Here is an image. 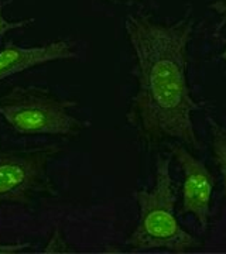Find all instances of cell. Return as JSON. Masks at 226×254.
<instances>
[{
    "label": "cell",
    "mask_w": 226,
    "mask_h": 254,
    "mask_svg": "<svg viewBox=\"0 0 226 254\" xmlns=\"http://www.w3.org/2000/svg\"><path fill=\"white\" fill-rule=\"evenodd\" d=\"M33 245L30 243H13V245H4L0 243V254H14L26 252L27 249H31Z\"/></svg>",
    "instance_id": "cell-10"
},
{
    "label": "cell",
    "mask_w": 226,
    "mask_h": 254,
    "mask_svg": "<svg viewBox=\"0 0 226 254\" xmlns=\"http://www.w3.org/2000/svg\"><path fill=\"white\" fill-rule=\"evenodd\" d=\"M75 58H78V47L71 40H57L33 47L10 43L0 48V82L44 64Z\"/></svg>",
    "instance_id": "cell-6"
},
{
    "label": "cell",
    "mask_w": 226,
    "mask_h": 254,
    "mask_svg": "<svg viewBox=\"0 0 226 254\" xmlns=\"http://www.w3.org/2000/svg\"><path fill=\"white\" fill-rule=\"evenodd\" d=\"M209 9L219 16V23L214 28V34L219 36L222 28L226 26V0H212L209 3Z\"/></svg>",
    "instance_id": "cell-9"
},
{
    "label": "cell",
    "mask_w": 226,
    "mask_h": 254,
    "mask_svg": "<svg viewBox=\"0 0 226 254\" xmlns=\"http://www.w3.org/2000/svg\"><path fill=\"white\" fill-rule=\"evenodd\" d=\"M125 31L135 57L137 83L125 119L137 143L147 150L167 143L199 148L192 115L204 105L192 98L187 76L194 18L129 14Z\"/></svg>",
    "instance_id": "cell-1"
},
{
    "label": "cell",
    "mask_w": 226,
    "mask_h": 254,
    "mask_svg": "<svg viewBox=\"0 0 226 254\" xmlns=\"http://www.w3.org/2000/svg\"><path fill=\"white\" fill-rule=\"evenodd\" d=\"M219 57H221V60H224V61L226 63V46H225V50H224V53L219 55Z\"/></svg>",
    "instance_id": "cell-12"
},
{
    "label": "cell",
    "mask_w": 226,
    "mask_h": 254,
    "mask_svg": "<svg viewBox=\"0 0 226 254\" xmlns=\"http://www.w3.org/2000/svg\"><path fill=\"white\" fill-rule=\"evenodd\" d=\"M207 123L211 131V145L212 154L215 158L219 174L224 181V188L226 190V127L222 126L212 116L207 115Z\"/></svg>",
    "instance_id": "cell-7"
},
{
    "label": "cell",
    "mask_w": 226,
    "mask_h": 254,
    "mask_svg": "<svg viewBox=\"0 0 226 254\" xmlns=\"http://www.w3.org/2000/svg\"><path fill=\"white\" fill-rule=\"evenodd\" d=\"M110 4H119V6H133L136 3H140L142 0H105Z\"/></svg>",
    "instance_id": "cell-11"
},
{
    "label": "cell",
    "mask_w": 226,
    "mask_h": 254,
    "mask_svg": "<svg viewBox=\"0 0 226 254\" xmlns=\"http://www.w3.org/2000/svg\"><path fill=\"white\" fill-rule=\"evenodd\" d=\"M58 153L55 145L13 147L0 143V206H23L55 196L50 164Z\"/></svg>",
    "instance_id": "cell-4"
},
{
    "label": "cell",
    "mask_w": 226,
    "mask_h": 254,
    "mask_svg": "<svg viewBox=\"0 0 226 254\" xmlns=\"http://www.w3.org/2000/svg\"><path fill=\"white\" fill-rule=\"evenodd\" d=\"M78 102L38 86H14L0 96V118L18 134L78 137L88 122L76 116Z\"/></svg>",
    "instance_id": "cell-3"
},
{
    "label": "cell",
    "mask_w": 226,
    "mask_h": 254,
    "mask_svg": "<svg viewBox=\"0 0 226 254\" xmlns=\"http://www.w3.org/2000/svg\"><path fill=\"white\" fill-rule=\"evenodd\" d=\"M171 158L160 154L154 165V185L136 190L139 220L126 245L136 252L163 250L187 253L199 246L197 237L182 229L175 215V187L171 177Z\"/></svg>",
    "instance_id": "cell-2"
},
{
    "label": "cell",
    "mask_w": 226,
    "mask_h": 254,
    "mask_svg": "<svg viewBox=\"0 0 226 254\" xmlns=\"http://www.w3.org/2000/svg\"><path fill=\"white\" fill-rule=\"evenodd\" d=\"M10 3V0L0 1V37L6 36L11 30H17V28H24L31 26L36 23L34 18H24V20H9L3 16V7Z\"/></svg>",
    "instance_id": "cell-8"
},
{
    "label": "cell",
    "mask_w": 226,
    "mask_h": 254,
    "mask_svg": "<svg viewBox=\"0 0 226 254\" xmlns=\"http://www.w3.org/2000/svg\"><path fill=\"white\" fill-rule=\"evenodd\" d=\"M171 154L182 171V213L192 215L202 230L211 220V203L215 190V178L208 167L192 155L181 143H171Z\"/></svg>",
    "instance_id": "cell-5"
}]
</instances>
